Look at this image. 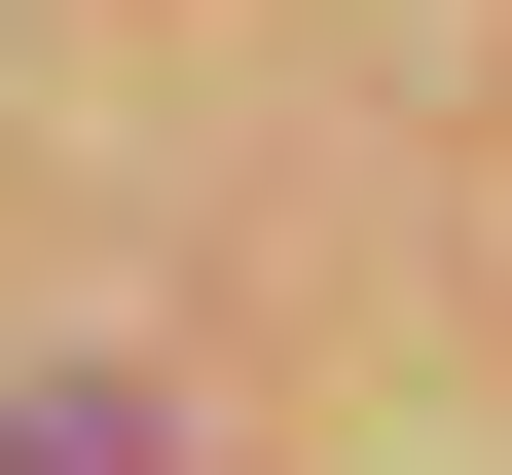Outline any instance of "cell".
<instances>
[{"instance_id":"obj_1","label":"cell","mask_w":512,"mask_h":475,"mask_svg":"<svg viewBox=\"0 0 512 475\" xmlns=\"http://www.w3.org/2000/svg\"><path fill=\"white\" fill-rule=\"evenodd\" d=\"M0 475H183V402H147V366H37V402H0Z\"/></svg>"}]
</instances>
